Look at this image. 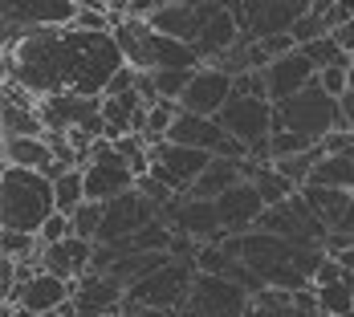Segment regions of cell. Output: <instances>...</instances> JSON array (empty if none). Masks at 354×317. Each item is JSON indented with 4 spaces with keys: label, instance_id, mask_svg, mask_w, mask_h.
<instances>
[{
    "label": "cell",
    "instance_id": "24",
    "mask_svg": "<svg viewBox=\"0 0 354 317\" xmlns=\"http://www.w3.org/2000/svg\"><path fill=\"white\" fill-rule=\"evenodd\" d=\"M346 285H351V297H354V277H346Z\"/></svg>",
    "mask_w": 354,
    "mask_h": 317
},
{
    "label": "cell",
    "instance_id": "22",
    "mask_svg": "<svg viewBox=\"0 0 354 317\" xmlns=\"http://www.w3.org/2000/svg\"><path fill=\"white\" fill-rule=\"evenodd\" d=\"M0 252H4V260H37L45 252V244L37 236H21V232H4L0 228Z\"/></svg>",
    "mask_w": 354,
    "mask_h": 317
},
{
    "label": "cell",
    "instance_id": "17",
    "mask_svg": "<svg viewBox=\"0 0 354 317\" xmlns=\"http://www.w3.org/2000/svg\"><path fill=\"white\" fill-rule=\"evenodd\" d=\"M176 228L187 236H212L224 224H220V211L212 200H187L183 208H176Z\"/></svg>",
    "mask_w": 354,
    "mask_h": 317
},
{
    "label": "cell",
    "instance_id": "19",
    "mask_svg": "<svg viewBox=\"0 0 354 317\" xmlns=\"http://www.w3.org/2000/svg\"><path fill=\"white\" fill-rule=\"evenodd\" d=\"M53 195H57V215H70L86 204V175H82V167L70 171V175H62L53 183Z\"/></svg>",
    "mask_w": 354,
    "mask_h": 317
},
{
    "label": "cell",
    "instance_id": "9",
    "mask_svg": "<svg viewBox=\"0 0 354 317\" xmlns=\"http://www.w3.org/2000/svg\"><path fill=\"white\" fill-rule=\"evenodd\" d=\"M232 94H236V77H232V73H224L220 66H204V70L192 77V86L183 90L179 110L200 114V118H220V114H224V106L232 102Z\"/></svg>",
    "mask_w": 354,
    "mask_h": 317
},
{
    "label": "cell",
    "instance_id": "5",
    "mask_svg": "<svg viewBox=\"0 0 354 317\" xmlns=\"http://www.w3.org/2000/svg\"><path fill=\"white\" fill-rule=\"evenodd\" d=\"M86 175V200L94 204H110V200H122L139 187V175L131 171V163L114 151V142H98L90 163L82 167Z\"/></svg>",
    "mask_w": 354,
    "mask_h": 317
},
{
    "label": "cell",
    "instance_id": "25",
    "mask_svg": "<svg viewBox=\"0 0 354 317\" xmlns=\"http://www.w3.org/2000/svg\"><path fill=\"white\" fill-rule=\"evenodd\" d=\"M351 135H354V131H351Z\"/></svg>",
    "mask_w": 354,
    "mask_h": 317
},
{
    "label": "cell",
    "instance_id": "14",
    "mask_svg": "<svg viewBox=\"0 0 354 317\" xmlns=\"http://www.w3.org/2000/svg\"><path fill=\"white\" fill-rule=\"evenodd\" d=\"M118 305H127L122 285L114 277H106V273H90V277H82L73 285V309H77V317H106Z\"/></svg>",
    "mask_w": 354,
    "mask_h": 317
},
{
    "label": "cell",
    "instance_id": "6",
    "mask_svg": "<svg viewBox=\"0 0 354 317\" xmlns=\"http://www.w3.org/2000/svg\"><path fill=\"white\" fill-rule=\"evenodd\" d=\"M212 167V155L204 151H192V146H179V142H155L151 146V179L163 183L171 195L187 191L204 179V171Z\"/></svg>",
    "mask_w": 354,
    "mask_h": 317
},
{
    "label": "cell",
    "instance_id": "1",
    "mask_svg": "<svg viewBox=\"0 0 354 317\" xmlns=\"http://www.w3.org/2000/svg\"><path fill=\"white\" fill-rule=\"evenodd\" d=\"M127 70L114 33L86 29H37L12 53H4V81L25 86L33 98L82 94L106 98L110 81Z\"/></svg>",
    "mask_w": 354,
    "mask_h": 317
},
{
    "label": "cell",
    "instance_id": "26",
    "mask_svg": "<svg viewBox=\"0 0 354 317\" xmlns=\"http://www.w3.org/2000/svg\"><path fill=\"white\" fill-rule=\"evenodd\" d=\"M351 317H354V314H351Z\"/></svg>",
    "mask_w": 354,
    "mask_h": 317
},
{
    "label": "cell",
    "instance_id": "8",
    "mask_svg": "<svg viewBox=\"0 0 354 317\" xmlns=\"http://www.w3.org/2000/svg\"><path fill=\"white\" fill-rule=\"evenodd\" d=\"M220 12H224V4H216V0L212 4H192V0H187V4H159L147 25H151L155 33L183 41V45H196Z\"/></svg>",
    "mask_w": 354,
    "mask_h": 317
},
{
    "label": "cell",
    "instance_id": "12",
    "mask_svg": "<svg viewBox=\"0 0 354 317\" xmlns=\"http://www.w3.org/2000/svg\"><path fill=\"white\" fill-rule=\"evenodd\" d=\"M70 301H73L70 281H57V277H49V273H37L33 281L21 289L17 314L21 317H57Z\"/></svg>",
    "mask_w": 354,
    "mask_h": 317
},
{
    "label": "cell",
    "instance_id": "18",
    "mask_svg": "<svg viewBox=\"0 0 354 317\" xmlns=\"http://www.w3.org/2000/svg\"><path fill=\"white\" fill-rule=\"evenodd\" d=\"M310 183H318V187H334V191H351L354 195V151L351 155H326L318 167H314Z\"/></svg>",
    "mask_w": 354,
    "mask_h": 317
},
{
    "label": "cell",
    "instance_id": "3",
    "mask_svg": "<svg viewBox=\"0 0 354 317\" xmlns=\"http://www.w3.org/2000/svg\"><path fill=\"white\" fill-rule=\"evenodd\" d=\"M277 131H289V135H297V139L322 146L334 131H346V122H342L338 102L314 81V86H310L306 94H297L293 102L277 106Z\"/></svg>",
    "mask_w": 354,
    "mask_h": 317
},
{
    "label": "cell",
    "instance_id": "20",
    "mask_svg": "<svg viewBox=\"0 0 354 317\" xmlns=\"http://www.w3.org/2000/svg\"><path fill=\"white\" fill-rule=\"evenodd\" d=\"M102 220H106V204H94V200H86L82 208L73 211V236H77V240H90V244H98Z\"/></svg>",
    "mask_w": 354,
    "mask_h": 317
},
{
    "label": "cell",
    "instance_id": "2",
    "mask_svg": "<svg viewBox=\"0 0 354 317\" xmlns=\"http://www.w3.org/2000/svg\"><path fill=\"white\" fill-rule=\"evenodd\" d=\"M57 215V195L53 183L41 171H21L4 167L0 175V228L21 232V236H41V228Z\"/></svg>",
    "mask_w": 354,
    "mask_h": 317
},
{
    "label": "cell",
    "instance_id": "16",
    "mask_svg": "<svg viewBox=\"0 0 354 317\" xmlns=\"http://www.w3.org/2000/svg\"><path fill=\"white\" fill-rule=\"evenodd\" d=\"M53 159L49 139H8L4 142V167H21V171H45Z\"/></svg>",
    "mask_w": 354,
    "mask_h": 317
},
{
    "label": "cell",
    "instance_id": "10",
    "mask_svg": "<svg viewBox=\"0 0 354 317\" xmlns=\"http://www.w3.org/2000/svg\"><path fill=\"white\" fill-rule=\"evenodd\" d=\"M265 81H269V102L281 106V102H293L297 94H306V90L318 81V70H314L310 57L297 49V53H289L281 61H273V66L265 70Z\"/></svg>",
    "mask_w": 354,
    "mask_h": 317
},
{
    "label": "cell",
    "instance_id": "13",
    "mask_svg": "<svg viewBox=\"0 0 354 317\" xmlns=\"http://www.w3.org/2000/svg\"><path fill=\"white\" fill-rule=\"evenodd\" d=\"M232 139L224 126H220V118H200V114H187V110H179L176 126H171V135L167 142H179V146H192V151H204V155H220L224 151V142Z\"/></svg>",
    "mask_w": 354,
    "mask_h": 317
},
{
    "label": "cell",
    "instance_id": "7",
    "mask_svg": "<svg viewBox=\"0 0 354 317\" xmlns=\"http://www.w3.org/2000/svg\"><path fill=\"white\" fill-rule=\"evenodd\" d=\"M155 224V204L131 191L122 200H110L106 204V220H102V232H98V244L102 248H122L127 240H135L142 228Z\"/></svg>",
    "mask_w": 354,
    "mask_h": 317
},
{
    "label": "cell",
    "instance_id": "23",
    "mask_svg": "<svg viewBox=\"0 0 354 317\" xmlns=\"http://www.w3.org/2000/svg\"><path fill=\"white\" fill-rule=\"evenodd\" d=\"M70 236H73V220H70V215H53V220L41 228V236H37V240H41L45 248H53V244H66Z\"/></svg>",
    "mask_w": 354,
    "mask_h": 317
},
{
    "label": "cell",
    "instance_id": "21",
    "mask_svg": "<svg viewBox=\"0 0 354 317\" xmlns=\"http://www.w3.org/2000/svg\"><path fill=\"white\" fill-rule=\"evenodd\" d=\"M318 305H322V314H330V317H351L354 314L351 285H346V281L322 285V289H318Z\"/></svg>",
    "mask_w": 354,
    "mask_h": 317
},
{
    "label": "cell",
    "instance_id": "4",
    "mask_svg": "<svg viewBox=\"0 0 354 317\" xmlns=\"http://www.w3.org/2000/svg\"><path fill=\"white\" fill-rule=\"evenodd\" d=\"M192 269H196V260H167L159 273H151L147 281L131 285L135 293H131V301H127V309L131 314H139V309H163V314H179V309H187V301H192Z\"/></svg>",
    "mask_w": 354,
    "mask_h": 317
},
{
    "label": "cell",
    "instance_id": "11",
    "mask_svg": "<svg viewBox=\"0 0 354 317\" xmlns=\"http://www.w3.org/2000/svg\"><path fill=\"white\" fill-rule=\"evenodd\" d=\"M94 252H98V244L70 236L66 244H53V248L41 252V273H49V277H57V281L77 285L82 277L94 273Z\"/></svg>",
    "mask_w": 354,
    "mask_h": 317
},
{
    "label": "cell",
    "instance_id": "15",
    "mask_svg": "<svg viewBox=\"0 0 354 317\" xmlns=\"http://www.w3.org/2000/svg\"><path fill=\"white\" fill-rule=\"evenodd\" d=\"M216 211H220V224L224 228H232V232H245L248 224H261L265 220V195L257 191V183H241V187H232L228 195H220L216 200Z\"/></svg>",
    "mask_w": 354,
    "mask_h": 317
}]
</instances>
